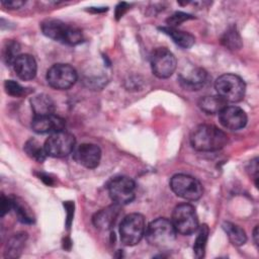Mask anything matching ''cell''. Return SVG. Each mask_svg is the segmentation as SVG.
<instances>
[{"label":"cell","mask_w":259,"mask_h":259,"mask_svg":"<svg viewBox=\"0 0 259 259\" xmlns=\"http://www.w3.org/2000/svg\"><path fill=\"white\" fill-rule=\"evenodd\" d=\"M228 143V136L212 124H199L190 134V144L199 152L219 151Z\"/></svg>","instance_id":"cell-1"},{"label":"cell","mask_w":259,"mask_h":259,"mask_svg":"<svg viewBox=\"0 0 259 259\" xmlns=\"http://www.w3.org/2000/svg\"><path fill=\"white\" fill-rule=\"evenodd\" d=\"M40 29L42 33L49 38H52L64 45L76 46L83 40V35L80 29L68 25L67 23L59 19H45L40 23Z\"/></svg>","instance_id":"cell-2"},{"label":"cell","mask_w":259,"mask_h":259,"mask_svg":"<svg viewBox=\"0 0 259 259\" xmlns=\"http://www.w3.org/2000/svg\"><path fill=\"white\" fill-rule=\"evenodd\" d=\"M176 230L166 218H158L152 221L146 228L145 236L148 243L154 247L165 248L170 246L176 239Z\"/></svg>","instance_id":"cell-3"},{"label":"cell","mask_w":259,"mask_h":259,"mask_svg":"<svg viewBox=\"0 0 259 259\" xmlns=\"http://www.w3.org/2000/svg\"><path fill=\"white\" fill-rule=\"evenodd\" d=\"M214 88L218 95L227 102L241 101L246 92V84L244 80L238 75L226 73L217 78Z\"/></svg>","instance_id":"cell-4"},{"label":"cell","mask_w":259,"mask_h":259,"mask_svg":"<svg viewBox=\"0 0 259 259\" xmlns=\"http://www.w3.org/2000/svg\"><path fill=\"white\" fill-rule=\"evenodd\" d=\"M146 221L143 214L133 212L125 215L119 225V238L123 245L135 246L141 242L146 232Z\"/></svg>","instance_id":"cell-5"},{"label":"cell","mask_w":259,"mask_h":259,"mask_svg":"<svg viewBox=\"0 0 259 259\" xmlns=\"http://www.w3.org/2000/svg\"><path fill=\"white\" fill-rule=\"evenodd\" d=\"M171 222L177 233L188 236L197 231L199 227L196 210L189 203H181L175 206Z\"/></svg>","instance_id":"cell-6"},{"label":"cell","mask_w":259,"mask_h":259,"mask_svg":"<svg viewBox=\"0 0 259 259\" xmlns=\"http://www.w3.org/2000/svg\"><path fill=\"white\" fill-rule=\"evenodd\" d=\"M171 190L186 200H197L203 194L201 183L194 177L186 174H175L170 179Z\"/></svg>","instance_id":"cell-7"},{"label":"cell","mask_w":259,"mask_h":259,"mask_svg":"<svg viewBox=\"0 0 259 259\" xmlns=\"http://www.w3.org/2000/svg\"><path fill=\"white\" fill-rule=\"evenodd\" d=\"M76 145L75 137L68 132L60 131L52 134L45 142V150L48 156L63 158L71 154Z\"/></svg>","instance_id":"cell-8"},{"label":"cell","mask_w":259,"mask_h":259,"mask_svg":"<svg viewBox=\"0 0 259 259\" xmlns=\"http://www.w3.org/2000/svg\"><path fill=\"white\" fill-rule=\"evenodd\" d=\"M107 190L113 202L123 205L132 202L135 199L136 183L130 177L118 176L109 181Z\"/></svg>","instance_id":"cell-9"},{"label":"cell","mask_w":259,"mask_h":259,"mask_svg":"<svg viewBox=\"0 0 259 259\" xmlns=\"http://www.w3.org/2000/svg\"><path fill=\"white\" fill-rule=\"evenodd\" d=\"M76 70L68 64H55L47 72L48 84L57 90H67L77 81Z\"/></svg>","instance_id":"cell-10"},{"label":"cell","mask_w":259,"mask_h":259,"mask_svg":"<svg viewBox=\"0 0 259 259\" xmlns=\"http://www.w3.org/2000/svg\"><path fill=\"white\" fill-rule=\"evenodd\" d=\"M150 64L153 74L161 79L172 76L177 67L175 56L166 48H158L153 51L150 57Z\"/></svg>","instance_id":"cell-11"},{"label":"cell","mask_w":259,"mask_h":259,"mask_svg":"<svg viewBox=\"0 0 259 259\" xmlns=\"http://www.w3.org/2000/svg\"><path fill=\"white\" fill-rule=\"evenodd\" d=\"M73 157L78 164L88 169H93L99 165L101 150L95 144L83 143L74 149Z\"/></svg>","instance_id":"cell-12"},{"label":"cell","mask_w":259,"mask_h":259,"mask_svg":"<svg viewBox=\"0 0 259 259\" xmlns=\"http://www.w3.org/2000/svg\"><path fill=\"white\" fill-rule=\"evenodd\" d=\"M219 120L220 123L228 130L231 131H238L247 124V114L246 112L238 107V106H226L220 113H219Z\"/></svg>","instance_id":"cell-13"},{"label":"cell","mask_w":259,"mask_h":259,"mask_svg":"<svg viewBox=\"0 0 259 259\" xmlns=\"http://www.w3.org/2000/svg\"><path fill=\"white\" fill-rule=\"evenodd\" d=\"M65 125V119L54 113L34 116L31 121V128L37 134H54L64 131Z\"/></svg>","instance_id":"cell-14"},{"label":"cell","mask_w":259,"mask_h":259,"mask_svg":"<svg viewBox=\"0 0 259 259\" xmlns=\"http://www.w3.org/2000/svg\"><path fill=\"white\" fill-rule=\"evenodd\" d=\"M121 208L117 203L110 204L100 210H98L92 218V223L96 229L101 231L110 230L116 223Z\"/></svg>","instance_id":"cell-15"},{"label":"cell","mask_w":259,"mask_h":259,"mask_svg":"<svg viewBox=\"0 0 259 259\" xmlns=\"http://www.w3.org/2000/svg\"><path fill=\"white\" fill-rule=\"evenodd\" d=\"M12 67L16 76L23 81L32 80L37 71V65L34 58L28 54L19 55L13 62Z\"/></svg>","instance_id":"cell-16"},{"label":"cell","mask_w":259,"mask_h":259,"mask_svg":"<svg viewBox=\"0 0 259 259\" xmlns=\"http://www.w3.org/2000/svg\"><path fill=\"white\" fill-rule=\"evenodd\" d=\"M208 78V74L204 69L195 68L186 75H180L179 82L185 90L197 91L207 84Z\"/></svg>","instance_id":"cell-17"},{"label":"cell","mask_w":259,"mask_h":259,"mask_svg":"<svg viewBox=\"0 0 259 259\" xmlns=\"http://www.w3.org/2000/svg\"><path fill=\"white\" fill-rule=\"evenodd\" d=\"M159 29L165 34H167L168 36H170L173 39V41L182 49L191 48L195 41V37L191 33L180 30L177 27L162 26V27H159Z\"/></svg>","instance_id":"cell-18"},{"label":"cell","mask_w":259,"mask_h":259,"mask_svg":"<svg viewBox=\"0 0 259 259\" xmlns=\"http://www.w3.org/2000/svg\"><path fill=\"white\" fill-rule=\"evenodd\" d=\"M31 109L34 116L52 114L55 111V103L47 94H37L30 99Z\"/></svg>","instance_id":"cell-19"},{"label":"cell","mask_w":259,"mask_h":259,"mask_svg":"<svg viewBox=\"0 0 259 259\" xmlns=\"http://www.w3.org/2000/svg\"><path fill=\"white\" fill-rule=\"evenodd\" d=\"M226 106L227 101L219 95H207L198 100V107L206 114H219Z\"/></svg>","instance_id":"cell-20"},{"label":"cell","mask_w":259,"mask_h":259,"mask_svg":"<svg viewBox=\"0 0 259 259\" xmlns=\"http://www.w3.org/2000/svg\"><path fill=\"white\" fill-rule=\"evenodd\" d=\"M26 239H27V234L24 232L14 234L12 237H10V239L6 244L4 257L10 258V259L18 258L22 253V249L25 245Z\"/></svg>","instance_id":"cell-21"},{"label":"cell","mask_w":259,"mask_h":259,"mask_svg":"<svg viewBox=\"0 0 259 259\" xmlns=\"http://www.w3.org/2000/svg\"><path fill=\"white\" fill-rule=\"evenodd\" d=\"M222 227L233 245L242 246L246 243L247 236H246L245 231L241 227H239L233 223H230V222H225L222 225Z\"/></svg>","instance_id":"cell-22"},{"label":"cell","mask_w":259,"mask_h":259,"mask_svg":"<svg viewBox=\"0 0 259 259\" xmlns=\"http://www.w3.org/2000/svg\"><path fill=\"white\" fill-rule=\"evenodd\" d=\"M23 150L29 158H31L39 163L44 162L48 156V154L45 150V147L41 146L34 139H29L28 141H26V143L24 144Z\"/></svg>","instance_id":"cell-23"},{"label":"cell","mask_w":259,"mask_h":259,"mask_svg":"<svg viewBox=\"0 0 259 259\" xmlns=\"http://www.w3.org/2000/svg\"><path fill=\"white\" fill-rule=\"evenodd\" d=\"M197 230H198V233L193 245V252L196 258H202L205 253V247H206V242L209 234V229L207 225L203 224L202 226L198 227Z\"/></svg>","instance_id":"cell-24"},{"label":"cell","mask_w":259,"mask_h":259,"mask_svg":"<svg viewBox=\"0 0 259 259\" xmlns=\"http://www.w3.org/2000/svg\"><path fill=\"white\" fill-rule=\"evenodd\" d=\"M12 201H13L12 209L14 210L18 221H20L23 224H32L34 219L31 215V212L29 211V209L25 205V203H23L22 201H20L17 198H12Z\"/></svg>","instance_id":"cell-25"},{"label":"cell","mask_w":259,"mask_h":259,"mask_svg":"<svg viewBox=\"0 0 259 259\" xmlns=\"http://www.w3.org/2000/svg\"><path fill=\"white\" fill-rule=\"evenodd\" d=\"M222 42L230 50H237L242 46L241 37L235 27H231L225 32L224 36L222 37Z\"/></svg>","instance_id":"cell-26"},{"label":"cell","mask_w":259,"mask_h":259,"mask_svg":"<svg viewBox=\"0 0 259 259\" xmlns=\"http://www.w3.org/2000/svg\"><path fill=\"white\" fill-rule=\"evenodd\" d=\"M20 47L17 41H8L6 47L3 50V59L5 63L9 66H12L15 59L19 56Z\"/></svg>","instance_id":"cell-27"},{"label":"cell","mask_w":259,"mask_h":259,"mask_svg":"<svg viewBox=\"0 0 259 259\" xmlns=\"http://www.w3.org/2000/svg\"><path fill=\"white\" fill-rule=\"evenodd\" d=\"M4 89L8 95L13 97H21L28 93L26 88H24L18 82L13 80H6L4 82Z\"/></svg>","instance_id":"cell-28"},{"label":"cell","mask_w":259,"mask_h":259,"mask_svg":"<svg viewBox=\"0 0 259 259\" xmlns=\"http://www.w3.org/2000/svg\"><path fill=\"white\" fill-rule=\"evenodd\" d=\"M193 16L188 14V13H185V12H181V11H178V12H175L173 13L169 18H167L166 22L168 24V26H171V27H177L179 24H181L182 22L188 20V19H192Z\"/></svg>","instance_id":"cell-29"},{"label":"cell","mask_w":259,"mask_h":259,"mask_svg":"<svg viewBox=\"0 0 259 259\" xmlns=\"http://www.w3.org/2000/svg\"><path fill=\"white\" fill-rule=\"evenodd\" d=\"M12 205H13L12 198L6 197L4 194H2V196H1V215L4 217L9 210H11Z\"/></svg>","instance_id":"cell-30"},{"label":"cell","mask_w":259,"mask_h":259,"mask_svg":"<svg viewBox=\"0 0 259 259\" xmlns=\"http://www.w3.org/2000/svg\"><path fill=\"white\" fill-rule=\"evenodd\" d=\"M258 159L255 158L253 159L247 168L248 172L250 173V176H252L255 179V184L258 185Z\"/></svg>","instance_id":"cell-31"},{"label":"cell","mask_w":259,"mask_h":259,"mask_svg":"<svg viewBox=\"0 0 259 259\" xmlns=\"http://www.w3.org/2000/svg\"><path fill=\"white\" fill-rule=\"evenodd\" d=\"M24 1L21 0H9V1H2V5L9 9H18L22 5H24Z\"/></svg>","instance_id":"cell-32"},{"label":"cell","mask_w":259,"mask_h":259,"mask_svg":"<svg viewBox=\"0 0 259 259\" xmlns=\"http://www.w3.org/2000/svg\"><path fill=\"white\" fill-rule=\"evenodd\" d=\"M127 9V4L124 3V2H121L117 5L116 7V11H115V15H116V18L118 19L119 17H121L124 13V11Z\"/></svg>","instance_id":"cell-33"},{"label":"cell","mask_w":259,"mask_h":259,"mask_svg":"<svg viewBox=\"0 0 259 259\" xmlns=\"http://www.w3.org/2000/svg\"><path fill=\"white\" fill-rule=\"evenodd\" d=\"M253 238H254V243L256 246H258V226L255 227L253 231Z\"/></svg>","instance_id":"cell-34"}]
</instances>
